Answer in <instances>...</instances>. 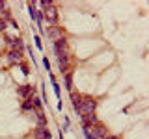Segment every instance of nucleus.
<instances>
[{
  "instance_id": "obj_16",
  "label": "nucleus",
  "mask_w": 149,
  "mask_h": 139,
  "mask_svg": "<svg viewBox=\"0 0 149 139\" xmlns=\"http://www.w3.org/2000/svg\"><path fill=\"white\" fill-rule=\"evenodd\" d=\"M6 11V2H0V13H4Z\"/></svg>"
},
{
  "instance_id": "obj_8",
  "label": "nucleus",
  "mask_w": 149,
  "mask_h": 139,
  "mask_svg": "<svg viewBox=\"0 0 149 139\" xmlns=\"http://www.w3.org/2000/svg\"><path fill=\"white\" fill-rule=\"evenodd\" d=\"M64 82H65V89L71 93V91H73V73H71V71H67V73L64 74Z\"/></svg>"
},
{
  "instance_id": "obj_5",
  "label": "nucleus",
  "mask_w": 149,
  "mask_h": 139,
  "mask_svg": "<svg viewBox=\"0 0 149 139\" xmlns=\"http://www.w3.org/2000/svg\"><path fill=\"white\" fill-rule=\"evenodd\" d=\"M82 119V126H86V128H91V126L99 124V121H97V115L95 113H89V115H84Z\"/></svg>"
},
{
  "instance_id": "obj_14",
  "label": "nucleus",
  "mask_w": 149,
  "mask_h": 139,
  "mask_svg": "<svg viewBox=\"0 0 149 139\" xmlns=\"http://www.w3.org/2000/svg\"><path fill=\"white\" fill-rule=\"evenodd\" d=\"M43 67H45L47 71H50V61H49L47 58H43Z\"/></svg>"
},
{
  "instance_id": "obj_4",
  "label": "nucleus",
  "mask_w": 149,
  "mask_h": 139,
  "mask_svg": "<svg viewBox=\"0 0 149 139\" xmlns=\"http://www.w3.org/2000/svg\"><path fill=\"white\" fill-rule=\"evenodd\" d=\"M17 93H19V97H21L22 100H26V98H32L34 97V87L32 85H21L17 89Z\"/></svg>"
},
{
  "instance_id": "obj_7",
  "label": "nucleus",
  "mask_w": 149,
  "mask_h": 139,
  "mask_svg": "<svg viewBox=\"0 0 149 139\" xmlns=\"http://www.w3.org/2000/svg\"><path fill=\"white\" fill-rule=\"evenodd\" d=\"M7 61L9 63H22V54L17 50H9L7 52Z\"/></svg>"
},
{
  "instance_id": "obj_9",
  "label": "nucleus",
  "mask_w": 149,
  "mask_h": 139,
  "mask_svg": "<svg viewBox=\"0 0 149 139\" xmlns=\"http://www.w3.org/2000/svg\"><path fill=\"white\" fill-rule=\"evenodd\" d=\"M49 78H50V83H52V89H54V95H56V97L60 98V83L56 82V78H54V74H52V73L49 74Z\"/></svg>"
},
{
  "instance_id": "obj_6",
  "label": "nucleus",
  "mask_w": 149,
  "mask_h": 139,
  "mask_svg": "<svg viewBox=\"0 0 149 139\" xmlns=\"http://www.w3.org/2000/svg\"><path fill=\"white\" fill-rule=\"evenodd\" d=\"M50 137H52V134L45 126H37L36 132H34V139H50Z\"/></svg>"
},
{
  "instance_id": "obj_1",
  "label": "nucleus",
  "mask_w": 149,
  "mask_h": 139,
  "mask_svg": "<svg viewBox=\"0 0 149 139\" xmlns=\"http://www.w3.org/2000/svg\"><path fill=\"white\" fill-rule=\"evenodd\" d=\"M54 52L58 58V65H60V73L65 74L69 71V50H67V39L58 37L54 41Z\"/></svg>"
},
{
  "instance_id": "obj_3",
  "label": "nucleus",
  "mask_w": 149,
  "mask_h": 139,
  "mask_svg": "<svg viewBox=\"0 0 149 139\" xmlns=\"http://www.w3.org/2000/svg\"><path fill=\"white\" fill-rule=\"evenodd\" d=\"M6 41H7V46H9V50L22 52V48H24V43H22V39H19V37H6Z\"/></svg>"
},
{
  "instance_id": "obj_2",
  "label": "nucleus",
  "mask_w": 149,
  "mask_h": 139,
  "mask_svg": "<svg viewBox=\"0 0 149 139\" xmlns=\"http://www.w3.org/2000/svg\"><path fill=\"white\" fill-rule=\"evenodd\" d=\"M95 108H97V100H95L93 97H82L77 111H78V115H80V117H84V115L95 113Z\"/></svg>"
},
{
  "instance_id": "obj_15",
  "label": "nucleus",
  "mask_w": 149,
  "mask_h": 139,
  "mask_svg": "<svg viewBox=\"0 0 149 139\" xmlns=\"http://www.w3.org/2000/svg\"><path fill=\"white\" fill-rule=\"evenodd\" d=\"M6 28H7V24H6V21H4V19H2V17H0V32H4V30H6Z\"/></svg>"
},
{
  "instance_id": "obj_10",
  "label": "nucleus",
  "mask_w": 149,
  "mask_h": 139,
  "mask_svg": "<svg viewBox=\"0 0 149 139\" xmlns=\"http://www.w3.org/2000/svg\"><path fill=\"white\" fill-rule=\"evenodd\" d=\"M80 98H82V95H80V93H74V91H71V104H73V108H74V109H78Z\"/></svg>"
},
{
  "instance_id": "obj_11",
  "label": "nucleus",
  "mask_w": 149,
  "mask_h": 139,
  "mask_svg": "<svg viewBox=\"0 0 149 139\" xmlns=\"http://www.w3.org/2000/svg\"><path fill=\"white\" fill-rule=\"evenodd\" d=\"M32 98H34V97H32ZM32 98H26V100H22V111H34Z\"/></svg>"
},
{
  "instance_id": "obj_12",
  "label": "nucleus",
  "mask_w": 149,
  "mask_h": 139,
  "mask_svg": "<svg viewBox=\"0 0 149 139\" xmlns=\"http://www.w3.org/2000/svg\"><path fill=\"white\" fill-rule=\"evenodd\" d=\"M34 41H36V46L39 50H43V43H41V37H39V35H36V37H34Z\"/></svg>"
},
{
  "instance_id": "obj_13",
  "label": "nucleus",
  "mask_w": 149,
  "mask_h": 139,
  "mask_svg": "<svg viewBox=\"0 0 149 139\" xmlns=\"http://www.w3.org/2000/svg\"><path fill=\"white\" fill-rule=\"evenodd\" d=\"M19 65H21V71H22V74H24V76H28L30 74V71H28V67L24 65V63H19Z\"/></svg>"
}]
</instances>
